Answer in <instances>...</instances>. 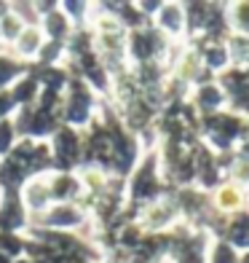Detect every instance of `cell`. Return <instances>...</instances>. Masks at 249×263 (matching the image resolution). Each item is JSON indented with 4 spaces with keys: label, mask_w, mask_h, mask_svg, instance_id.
Instances as JSON below:
<instances>
[{
    "label": "cell",
    "mask_w": 249,
    "mask_h": 263,
    "mask_svg": "<svg viewBox=\"0 0 249 263\" xmlns=\"http://www.w3.org/2000/svg\"><path fill=\"white\" fill-rule=\"evenodd\" d=\"M43 46H46V35H43L40 25H27L25 32L16 38V43L11 46V51H14V59L25 62V59H38Z\"/></svg>",
    "instance_id": "obj_1"
},
{
    "label": "cell",
    "mask_w": 249,
    "mask_h": 263,
    "mask_svg": "<svg viewBox=\"0 0 249 263\" xmlns=\"http://www.w3.org/2000/svg\"><path fill=\"white\" fill-rule=\"evenodd\" d=\"M19 132L14 126V118L6 116V118H0V156L8 159L11 156V151L16 148V142H19Z\"/></svg>",
    "instance_id": "obj_2"
}]
</instances>
